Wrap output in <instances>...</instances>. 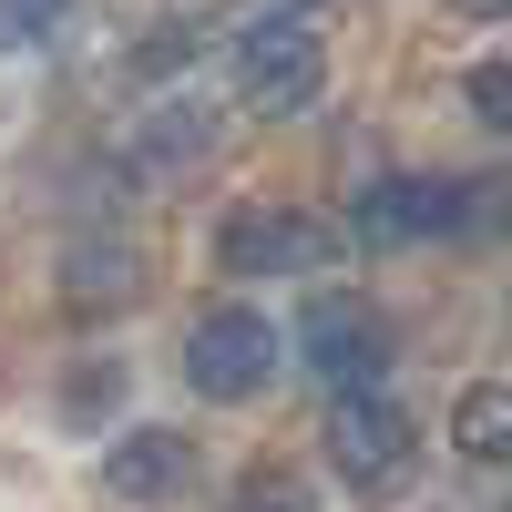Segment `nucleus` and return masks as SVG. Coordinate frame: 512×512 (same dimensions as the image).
Segmentation results:
<instances>
[{
	"instance_id": "obj_7",
	"label": "nucleus",
	"mask_w": 512,
	"mask_h": 512,
	"mask_svg": "<svg viewBox=\"0 0 512 512\" xmlns=\"http://www.w3.org/2000/svg\"><path fill=\"white\" fill-rule=\"evenodd\" d=\"M195 482V441L185 431H123L103 451V492L113 502H175Z\"/></svg>"
},
{
	"instance_id": "obj_11",
	"label": "nucleus",
	"mask_w": 512,
	"mask_h": 512,
	"mask_svg": "<svg viewBox=\"0 0 512 512\" xmlns=\"http://www.w3.org/2000/svg\"><path fill=\"white\" fill-rule=\"evenodd\" d=\"M472 113H482V123H512V72H502V62L472 72Z\"/></svg>"
},
{
	"instance_id": "obj_12",
	"label": "nucleus",
	"mask_w": 512,
	"mask_h": 512,
	"mask_svg": "<svg viewBox=\"0 0 512 512\" xmlns=\"http://www.w3.org/2000/svg\"><path fill=\"white\" fill-rule=\"evenodd\" d=\"M451 11H472V21H502V11H512V0H451Z\"/></svg>"
},
{
	"instance_id": "obj_8",
	"label": "nucleus",
	"mask_w": 512,
	"mask_h": 512,
	"mask_svg": "<svg viewBox=\"0 0 512 512\" xmlns=\"http://www.w3.org/2000/svg\"><path fill=\"white\" fill-rule=\"evenodd\" d=\"M451 441H461V461H502L512 451V390H502V379H472V390H461Z\"/></svg>"
},
{
	"instance_id": "obj_9",
	"label": "nucleus",
	"mask_w": 512,
	"mask_h": 512,
	"mask_svg": "<svg viewBox=\"0 0 512 512\" xmlns=\"http://www.w3.org/2000/svg\"><path fill=\"white\" fill-rule=\"evenodd\" d=\"M226 512H318V492L297 482V472H277V461H267V472H246V482L226 492Z\"/></svg>"
},
{
	"instance_id": "obj_5",
	"label": "nucleus",
	"mask_w": 512,
	"mask_h": 512,
	"mask_svg": "<svg viewBox=\"0 0 512 512\" xmlns=\"http://www.w3.org/2000/svg\"><path fill=\"white\" fill-rule=\"evenodd\" d=\"M297 338H308V369L328 390H379V369H390V328H379L369 297H318Z\"/></svg>"
},
{
	"instance_id": "obj_4",
	"label": "nucleus",
	"mask_w": 512,
	"mask_h": 512,
	"mask_svg": "<svg viewBox=\"0 0 512 512\" xmlns=\"http://www.w3.org/2000/svg\"><path fill=\"white\" fill-rule=\"evenodd\" d=\"M338 246H349L338 216H308V205H246V216H226V236H216V267L226 277H318Z\"/></svg>"
},
{
	"instance_id": "obj_1",
	"label": "nucleus",
	"mask_w": 512,
	"mask_h": 512,
	"mask_svg": "<svg viewBox=\"0 0 512 512\" xmlns=\"http://www.w3.org/2000/svg\"><path fill=\"white\" fill-rule=\"evenodd\" d=\"M318 82H328V41H318V21L308 11H256L246 31H236V93H246V113H308L318 103Z\"/></svg>"
},
{
	"instance_id": "obj_10",
	"label": "nucleus",
	"mask_w": 512,
	"mask_h": 512,
	"mask_svg": "<svg viewBox=\"0 0 512 512\" xmlns=\"http://www.w3.org/2000/svg\"><path fill=\"white\" fill-rule=\"evenodd\" d=\"M52 21H62V0H0V41H52Z\"/></svg>"
},
{
	"instance_id": "obj_3",
	"label": "nucleus",
	"mask_w": 512,
	"mask_h": 512,
	"mask_svg": "<svg viewBox=\"0 0 512 512\" xmlns=\"http://www.w3.org/2000/svg\"><path fill=\"white\" fill-rule=\"evenodd\" d=\"M328 472L349 482V492H400V482L420 472L410 410L379 400V390H338V400H328Z\"/></svg>"
},
{
	"instance_id": "obj_2",
	"label": "nucleus",
	"mask_w": 512,
	"mask_h": 512,
	"mask_svg": "<svg viewBox=\"0 0 512 512\" xmlns=\"http://www.w3.org/2000/svg\"><path fill=\"white\" fill-rule=\"evenodd\" d=\"M277 359H287V338H277L267 308H205V318L185 328V390L216 400V410L256 400V390L277 379Z\"/></svg>"
},
{
	"instance_id": "obj_6",
	"label": "nucleus",
	"mask_w": 512,
	"mask_h": 512,
	"mask_svg": "<svg viewBox=\"0 0 512 512\" xmlns=\"http://www.w3.org/2000/svg\"><path fill=\"white\" fill-rule=\"evenodd\" d=\"M482 185H420V175H390L359 195V236L369 246H420V236H451L461 216H472Z\"/></svg>"
}]
</instances>
